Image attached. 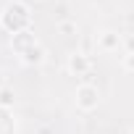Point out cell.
<instances>
[{
    "instance_id": "2",
    "label": "cell",
    "mask_w": 134,
    "mask_h": 134,
    "mask_svg": "<svg viewBox=\"0 0 134 134\" xmlns=\"http://www.w3.org/2000/svg\"><path fill=\"white\" fill-rule=\"evenodd\" d=\"M97 105H100V92H97V87H95V84H79V90H76V108L84 110V113H90V110H95Z\"/></svg>"
},
{
    "instance_id": "10",
    "label": "cell",
    "mask_w": 134,
    "mask_h": 134,
    "mask_svg": "<svg viewBox=\"0 0 134 134\" xmlns=\"http://www.w3.org/2000/svg\"><path fill=\"white\" fill-rule=\"evenodd\" d=\"M124 45H126V53H134V34L124 37Z\"/></svg>"
},
{
    "instance_id": "4",
    "label": "cell",
    "mask_w": 134,
    "mask_h": 134,
    "mask_svg": "<svg viewBox=\"0 0 134 134\" xmlns=\"http://www.w3.org/2000/svg\"><path fill=\"white\" fill-rule=\"evenodd\" d=\"M19 58H21V63H26V66H42V63L47 60V50H45L40 42H34V45H29Z\"/></svg>"
},
{
    "instance_id": "3",
    "label": "cell",
    "mask_w": 134,
    "mask_h": 134,
    "mask_svg": "<svg viewBox=\"0 0 134 134\" xmlns=\"http://www.w3.org/2000/svg\"><path fill=\"white\" fill-rule=\"evenodd\" d=\"M66 69H69L71 76H87L90 69H92V60H90V55H84V53H71Z\"/></svg>"
},
{
    "instance_id": "6",
    "label": "cell",
    "mask_w": 134,
    "mask_h": 134,
    "mask_svg": "<svg viewBox=\"0 0 134 134\" xmlns=\"http://www.w3.org/2000/svg\"><path fill=\"white\" fill-rule=\"evenodd\" d=\"M34 42H37V40H34L29 32H19V34H13V40H11V47L16 50V55H21V53H24L29 45H34Z\"/></svg>"
},
{
    "instance_id": "8",
    "label": "cell",
    "mask_w": 134,
    "mask_h": 134,
    "mask_svg": "<svg viewBox=\"0 0 134 134\" xmlns=\"http://www.w3.org/2000/svg\"><path fill=\"white\" fill-rule=\"evenodd\" d=\"M11 105H13V92L8 87H3L0 90V108H11Z\"/></svg>"
},
{
    "instance_id": "7",
    "label": "cell",
    "mask_w": 134,
    "mask_h": 134,
    "mask_svg": "<svg viewBox=\"0 0 134 134\" xmlns=\"http://www.w3.org/2000/svg\"><path fill=\"white\" fill-rule=\"evenodd\" d=\"M58 32H60V34H66V37H74L79 29H76V24H74V21H60V24H58Z\"/></svg>"
},
{
    "instance_id": "1",
    "label": "cell",
    "mask_w": 134,
    "mask_h": 134,
    "mask_svg": "<svg viewBox=\"0 0 134 134\" xmlns=\"http://www.w3.org/2000/svg\"><path fill=\"white\" fill-rule=\"evenodd\" d=\"M29 21H32V13H29L26 3H21V0H13V3H8L5 11L0 13V24H3V29H8V32H13V34L26 32Z\"/></svg>"
},
{
    "instance_id": "5",
    "label": "cell",
    "mask_w": 134,
    "mask_h": 134,
    "mask_svg": "<svg viewBox=\"0 0 134 134\" xmlns=\"http://www.w3.org/2000/svg\"><path fill=\"white\" fill-rule=\"evenodd\" d=\"M124 42V37H118L116 32H103V34H97V47L100 50H105V53H113V50H118V45Z\"/></svg>"
},
{
    "instance_id": "12",
    "label": "cell",
    "mask_w": 134,
    "mask_h": 134,
    "mask_svg": "<svg viewBox=\"0 0 134 134\" xmlns=\"http://www.w3.org/2000/svg\"><path fill=\"white\" fill-rule=\"evenodd\" d=\"M129 134H134V126H131V131H129Z\"/></svg>"
},
{
    "instance_id": "11",
    "label": "cell",
    "mask_w": 134,
    "mask_h": 134,
    "mask_svg": "<svg viewBox=\"0 0 134 134\" xmlns=\"http://www.w3.org/2000/svg\"><path fill=\"white\" fill-rule=\"evenodd\" d=\"M3 87H5V76H3V74H0V90H3Z\"/></svg>"
},
{
    "instance_id": "9",
    "label": "cell",
    "mask_w": 134,
    "mask_h": 134,
    "mask_svg": "<svg viewBox=\"0 0 134 134\" xmlns=\"http://www.w3.org/2000/svg\"><path fill=\"white\" fill-rule=\"evenodd\" d=\"M121 66H124L126 71H134V53H126L124 60H121Z\"/></svg>"
}]
</instances>
